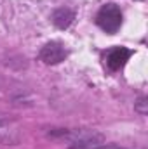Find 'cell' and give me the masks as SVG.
<instances>
[{"mask_svg":"<svg viewBox=\"0 0 148 149\" xmlns=\"http://www.w3.org/2000/svg\"><path fill=\"white\" fill-rule=\"evenodd\" d=\"M96 23L106 33H117L122 24V12L115 3H106L99 9L96 16Z\"/></svg>","mask_w":148,"mask_h":149,"instance_id":"6da1fadb","label":"cell"},{"mask_svg":"<svg viewBox=\"0 0 148 149\" xmlns=\"http://www.w3.org/2000/svg\"><path fill=\"white\" fill-rule=\"evenodd\" d=\"M66 56H68V52L63 47V43H59V42H49L40 50V59L45 64H59L61 61L66 59Z\"/></svg>","mask_w":148,"mask_h":149,"instance_id":"7a4b0ae2","label":"cell"},{"mask_svg":"<svg viewBox=\"0 0 148 149\" xmlns=\"http://www.w3.org/2000/svg\"><path fill=\"white\" fill-rule=\"evenodd\" d=\"M131 56H132V52L129 49H125V47H113V49H110L106 52L105 63H106V66L110 68L111 71H117V70H120L127 63V59Z\"/></svg>","mask_w":148,"mask_h":149,"instance_id":"3957f363","label":"cell"},{"mask_svg":"<svg viewBox=\"0 0 148 149\" xmlns=\"http://www.w3.org/2000/svg\"><path fill=\"white\" fill-rule=\"evenodd\" d=\"M75 19V12L68 7H61L52 14V23L59 28V30H66Z\"/></svg>","mask_w":148,"mask_h":149,"instance_id":"277c9868","label":"cell"}]
</instances>
